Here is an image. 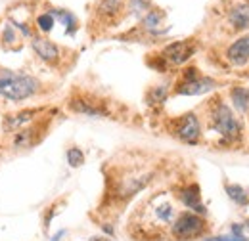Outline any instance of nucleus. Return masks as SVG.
Returning <instances> with one entry per match:
<instances>
[{
    "label": "nucleus",
    "instance_id": "obj_17",
    "mask_svg": "<svg viewBox=\"0 0 249 241\" xmlns=\"http://www.w3.org/2000/svg\"><path fill=\"white\" fill-rule=\"evenodd\" d=\"M52 16H54V19H58L60 23H63L65 27H67V33H75L77 31V19H75V16L71 14V12H67V10H60V8H52V10H48Z\"/></svg>",
    "mask_w": 249,
    "mask_h": 241
},
{
    "label": "nucleus",
    "instance_id": "obj_11",
    "mask_svg": "<svg viewBox=\"0 0 249 241\" xmlns=\"http://www.w3.org/2000/svg\"><path fill=\"white\" fill-rule=\"evenodd\" d=\"M44 107H25V109H19L16 113H10L2 119V130L4 132H18L19 128L31 124L33 120H36L42 115Z\"/></svg>",
    "mask_w": 249,
    "mask_h": 241
},
{
    "label": "nucleus",
    "instance_id": "obj_21",
    "mask_svg": "<svg viewBox=\"0 0 249 241\" xmlns=\"http://www.w3.org/2000/svg\"><path fill=\"white\" fill-rule=\"evenodd\" d=\"M19 40V36H18V33H16V27L14 25H8L4 33H2V38H0V42H2V46L4 48H12V42H18Z\"/></svg>",
    "mask_w": 249,
    "mask_h": 241
},
{
    "label": "nucleus",
    "instance_id": "obj_23",
    "mask_svg": "<svg viewBox=\"0 0 249 241\" xmlns=\"http://www.w3.org/2000/svg\"><path fill=\"white\" fill-rule=\"evenodd\" d=\"M203 241H248L244 236H236V234H232V236H217V238H205Z\"/></svg>",
    "mask_w": 249,
    "mask_h": 241
},
{
    "label": "nucleus",
    "instance_id": "obj_7",
    "mask_svg": "<svg viewBox=\"0 0 249 241\" xmlns=\"http://www.w3.org/2000/svg\"><path fill=\"white\" fill-rule=\"evenodd\" d=\"M46 124H48V117L33 120L31 124L19 128L14 138H12V148L14 150H29L33 146H36L42 140V132H46Z\"/></svg>",
    "mask_w": 249,
    "mask_h": 241
},
{
    "label": "nucleus",
    "instance_id": "obj_1",
    "mask_svg": "<svg viewBox=\"0 0 249 241\" xmlns=\"http://www.w3.org/2000/svg\"><path fill=\"white\" fill-rule=\"evenodd\" d=\"M42 92V81L25 71L0 65V98L8 102H27Z\"/></svg>",
    "mask_w": 249,
    "mask_h": 241
},
{
    "label": "nucleus",
    "instance_id": "obj_14",
    "mask_svg": "<svg viewBox=\"0 0 249 241\" xmlns=\"http://www.w3.org/2000/svg\"><path fill=\"white\" fill-rule=\"evenodd\" d=\"M124 8V0H98L96 16L106 21H113Z\"/></svg>",
    "mask_w": 249,
    "mask_h": 241
},
{
    "label": "nucleus",
    "instance_id": "obj_25",
    "mask_svg": "<svg viewBox=\"0 0 249 241\" xmlns=\"http://www.w3.org/2000/svg\"><path fill=\"white\" fill-rule=\"evenodd\" d=\"M90 241H109V240H104V238H92Z\"/></svg>",
    "mask_w": 249,
    "mask_h": 241
},
{
    "label": "nucleus",
    "instance_id": "obj_3",
    "mask_svg": "<svg viewBox=\"0 0 249 241\" xmlns=\"http://www.w3.org/2000/svg\"><path fill=\"white\" fill-rule=\"evenodd\" d=\"M209 126L218 132L224 140H236L240 136V122L234 117L232 109L222 102L213 105L209 115Z\"/></svg>",
    "mask_w": 249,
    "mask_h": 241
},
{
    "label": "nucleus",
    "instance_id": "obj_18",
    "mask_svg": "<svg viewBox=\"0 0 249 241\" xmlns=\"http://www.w3.org/2000/svg\"><path fill=\"white\" fill-rule=\"evenodd\" d=\"M224 189H226V193H228V197L232 199V201H236L238 205H248L249 203V193L242 188V186H236V184H226L224 186Z\"/></svg>",
    "mask_w": 249,
    "mask_h": 241
},
{
    "label": "nucleus",
    "instance_id": "obj_4",
    "mask_svg": "<svg viewBox=\"0 0 249 241\" xmlns=\"http://www.w3.org/2000/svg\"><path fill=\"white\" fill-rule=\"evenodd\" d=\"M152 178H154L152 171H126L119 176V180H115V197L128 199L136 195L150 184Z\"/></svg>",
    "mask_w": 249,
    "mask_h": 241
},
{
    "label": "nucleus",
    "instance_id": "obj_20",
    "mask_svg": "<svg viewBox=\"0 0 249 241\" xmlns=\"http://www.w3.org/2000/svg\"><path fill=\"white\" fill-rule=\"evenodd\" d=\"M67 163H69L73 169L85 165V153H83V150H79L77 146L69 148V150H67Z\"/></svg>",
    "mask_w": 249,
    "mask_h": 241
},
{
    "label": "nucleus",
    "instance_id": "obj_10",
    "mask_svg": "<svg viewBox=\"0 0 249 241\" xmlns=\"http://www.w3.org/2000/svg\"><path fill=\"white\" fill-rule=\"evenodd\" d=\"M31 48L38 60L44 61V63H48V65H54V67H58L63 58L62 48H60L56 42H52L50 38L42 36V34H35V36H31Z\"/></svg>",
    "mask_w": 249,
    "mask_h": 241
},
{
    "label": "nucleus",
    "instance_id": "obj_12",
    "mask_svg": "<svg viewBox=\"0 0 249 241\" xmlns=\"http://www.w3.org/2000/svg\"><path fill=\"white\" fill-rule=\"evenodd\" d=\"M178 199L182 201L184 207L192 209L196 214H205V207H203V203H201V195H199L197 184H188L184 188H180Z\"/></svg>",
    "mask_w": 249,
    "mask_h": 241
},
{
    "label": "nucleus",
    "instance_id": "obj_13",
    "mask_svg": "<svg viewBox=\"0 0 249 241\" xmlns=\"http://www.w3.org/2000/svg\"><path fill=\"white\" fill-rule=\"evenodd\" d=\"M226 58L234 65H244L249 61V34L238 38L226 52Z\"/></svg>",
    "mask_w": 249,
    "mask_h": 241
},
{
    "label": "nucleus",
    "instance_id": "obj_15",
    "mask_svg": "<svg viewBox=\"0 0 249 241\" xmlns=\"http://www.w3.org/2000/svg\"><path fill=\"white\" fill-rule=\"evenodd\" d=\"M228 23L236 31L249 29V4H236L228 12Z\"/></svg>",
    "mask_w": 249,
    "mask_h": 241
},
{
    "label": "nucleus",
    "instance_id": "obj_19",
    "mask_svg": "<svg viewBox=\"0 0 249 241\" xmlns=\"http://www.w3.org/2000/svg\"><path fill=\"white\" fill-rule=\"evenodd\" d=\"M54 23H56V19H54V16L50 12H42L36 17V29L40 31V33H50L52 27H54Z\"/></svg>",
    "mask_w": 249,
    "mask_h": 241
},
{
    "label": "nucleus",
    "instance_id": "obj_9",
    "mask_svg": "<svg viewBox=\"0 0 249 241\" xmlns=\"http://www.w3.org/2000/svg\"><path fill=\"white\" fill-rule=\"evenodd\" d=\"M173 136L184 144H197L201 138V124L196 113H186L175 120Z\"/></svg>",
    "mask_w": 249,
    "mask_h": 241
},
{
    "label": "nucleus",
    "instance_id": "obj_24",
    "mask_svg": "<svg viewBox=\"0 0 249 241\" xmlns=\"http://www.w3.org/2000/svg\"><path fill=\"white\" fill-rule=\"evenodd\" d=\"M63 236H65V232H58V234H56V236L52 238V241H58L60 238H63Z\"/></svg>",
    "mask_w": 249,
    "mask_h": 241
},
{
    "label": "nucleus",
    "instance_id": "obj_5",
    "mask_svg": "<svg viewBox=\"0 0 249 241\" xmlns=\"http://www.w3.org/2000/svg\"><path fill=\"white\" fill-rule=\"evenodd\" d=\"M215 81L211 77H203L196 67H188L182 73L180 81L175 86V94H184V96H196V94H203L215 88Z\"/></svg>",
    "mask_w": 249,
    "mask_h": 241
},
{
    "label": "nucleus",
    "instance_id": "obj_6",
    "mask_svg": "<svg viewBox=\"0 0 249 241\" xmlns=\"http://www.w3.org/2000/svg\"><path fill=\"white\" fill-rule=\"evenodd\" d=\"M67 107L77 115H85V117H92V119L109 115V109L104 102L96 100L94 96H87V94H75L67 102Z\"/></svg>",
    "mask_w": 249,
    "mask_h": 241
},
{
    "label": "nucleus",
    "instance_id": "obj_22",
    "mask_svg": "<svg viewBox=\"0 0 249 241\" xmlns=\"http://www.w3.org/2000/svg\"><path fill=\"white\" fill-rule=\"evenodd\" d=\"M148 100H150V105H159L167 100V88L165 86H156L152 88L148 94Z\"/></svg>",
    "mask_w": 249,
    "mask_h": 241
},
{
    "label": "nucleus",
    "instance_id": "obj_16",
    "mask_svg": "<svg viewBox=\"0 0 249 241\" xmlns=\"http://www.w3.org/2000/svg\"><path fill=\"white\" fill-rule=\"evenodd\" d=\"M230 98H232V103L236 105V109L240 113H248L249 109V88L244 86H234L230 90Z\"/></svg>",
    "mask_w": 249,
    "mask_h": 241
},
{
    "label": "nucleus",
    "instance_id": "obj_8",
    "mask_svg": "<svg viewBox=\"0 0 249 241\" xmlns=\"http://www.w3.org/2000/svg\"><path fill=\"white\" fill-rule=\"evenodd\" d=\"M197 50V44L196 40L188 38V40H177V42H171L169 46H165L159 54V60L165 61L167 65H182L186 63Z\"/></svg>",
    "mask_w": 249,
    "mask_h": 241
},
{
    "label": "nucleus",
    "instance_id": "obj_2",
    "mask_svg": "<svg viewBox=\"0 0 249 241\" xmlns=\"http://www.w3.org/2000/svg\"><path fill=\"white\" fill-rule=\"evenodd\" d=\"M207 232V222L201 214L196 212H180L171 224V236L178 241H190L201 238Z\"/></svg>",
    "mask_w": 249,
    "mask_h": 241
}]
</instances>
